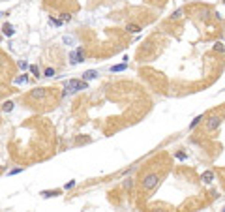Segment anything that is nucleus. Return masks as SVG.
Segmentation results:
<instances>
[{
  "label": "nucleus",
  "instance_id": "nucleus-27",
  "mask_svg": "<svg viewBox=\"0 0 225 212\" xmlns=\"http://www.w3.org/2000/svg\"><path fill=\"white\" fill-rule=\"evenodd\" d=\"M2 66H4V56L0 54V68H2Z\"/></svg>",
  "mask_w": 225,
  "mask_h": 212
},
{
  "label": "nucleus",
  "instance_id": "nucleus-29",
  "mask_svg": "<svg viewBox=\"0 0 225 212\" xmlns=\"http://www.w3.org/2000/svg\"><path fill=\"white\" fill-rule=\"evenodd\" d=\"M223 4H225V0H223Z\"/></svg>",
  "mask_w": 225,
  "mask_h": 212
},
{
  "label": "nucleus",
  "instance_id": "nucleus-23",
  "mask_svg": "<svg viewBox=\"0 0 225 212\" xmlns=\"http://www.w3.org/2000/svg\"><path fill=\"white\" fill-rule=\"evenodd\" d=\"M73 186H75V180H72V182H68V184L64 186V190H72Z\"/></svg>",
  "mask_w": 225,
  "mask_h": 212
},
{
  "label": "nucleus",
  "instance_id": "nucleus-11",
  "mask_svg": "<svg viewBox=\"0 0 225 212\" xmlns=\"http://www.w3.org/2000/svg\"><path fill=\"white\" fill-rule=\"evenodd\" d=\"M128 68V62H122V64H116V66H111V72H124Z\"/></svg>",
  "mask_w": 225,
  "mask_h": 212
},
{
  "label": "nucleus",
  "instance_id": "nucleus-4",
  "mask_svg": "<svg viewBox=\"0 0 225 212\" xmlns=\"http://www.w3.org/2000/svg\"><path fill=\"white\" fill-rule=\"evenodd\" d=\"M84 60V49L83 47H77L75 51L69 53V62L72 64H77V62H83Z\"/></svg>",
  "mask_w": 225,
  "mask_h": 212
},
{
  "label": "nucleus",
  "instance_id": "nucleus-24",
  "mask_svg": "<svg viewBox=\"0 0 225 212\" xmlns=\"http://www.w3.org/2000/svg\"><path fill=\"white\" fill-rule=\"evenodd\" d=\"M62 21H72V15L69 13H62Z\"/></svg>",
  "mask_w": 225,
  "mask_h": 212
},
{
  "label": "nucleus",
  "instance_id": "nucleus-2",
  "mask_svg": "<svg viewBox=\"0 0 225 212\" xmlns=\"http://www.w3.org/2000/svg\"><path fill=\"white\" fill-rule=\"evenodd\" d=\"M88 88V83L86 81H79V79H69L66 83V90H69V92H77V90H86Z\"/></svg>",
  "mask_w": 225,
  "mask_h": 212
},
{
  "label": "nucleus",
  "instance_id": "nucleus-22",
  "mask_svg": "<svg viewBox=\"0 0 225 212\" xmlns=\"http://www.w3.org/2000/svg\"><path fill=\"white\" fill-rule=\"evenodd\" d=\"M64 43H66V45L73 43V38H72V36H66V38H64Z\"/></svg>",
  "mask_w": 225,
  "mask_h": 212
},
{
  "label": "nucleus",
  "instance_id": "nucleus-16",
  "mask_svg": "<svg viewBox=\"0 0 225 212\" xmlns=\"http://www.w3.org/2000/svg\"><path fill=\"white\" fill-rule=\"evenodd\" d=\"M49 25H53V26H60L62 25V19H49Z\"/></svg>",
  "mask_w": 225,
  "mask_h": 212
},
{
  "label": "nucleus",
  "instance_id": "nucleus-3",
  "mask_svg": "<svg viewBox=\"0 0 225 212\" xmlns=\"http://www.w3.org/2000/svg\"><path fill=\"white\" fill-rule=\"evenodd\" d=\"M49 92H51L49 88H34L32 92H30V98H32V100H38V102H43L45 98L49 96Z\"/></svg>",
  "mask_w": 225,
  "mask_h": 212
},
{
  "label": "nucleus",
  "instance_id": "nucleus-14",
  "mask_svg": "<svg viewBox=\"0 0 225 212\" xmlns=\"http://www.w3.org/2000/svg\"><path fill=\"white\" fill-rule=\"evenodd\" d=\"M223 49H225V45L221 43V41H216V43H214V51H218V53H221Z\"/></svg>",
  "mask_w": 225,
  "mask_h": 212
},
{
  "label": "nucleus",
  "instance_id": "nucleus-25",
  "mask_svg": "<svg viewBox=\"0 0 225 212\" xmlns=\"http://www.w3.org/2000/svg\"><path fill=\"white\" fill-rule=\"evenodd\" d=\"M177 158H178V160H186L188 156H186V154H184V152H177Z\"/></svg>",
  "mask_w": 225,
  "mask_h": 212
},
{
  "label": "nucleus",
  "instance_id": "nucleus-8",
  "mask_svg": "<svg viewBox=\"0 0 225 212\" xmlns=\"http://www.w3.org/2000/svg\"><path fill=\"white\" fill-rule=\"evenodd\" d=\"M96 77H98V72H96V69H88V72H84V73H83V79H84V81L96 79Z\"/></svg>",
  "mask_w": 225,
  "mask_h": 212
},
{
  "label": "nucleus",
  "instance_id": "nucleus-21",
  "mask_svg": "<svg viewBox=\"0 0 225 212\" xmlns=\"http://www.w3.org/2000/svg\"><path fill=\"white\" fill-rule=\"evenodd\" d=\"M19 68H21V69H26V68H30V66H28L25 60H21V62H19Z\"/></svg>",
  "mask_w": 225,
  "mask_h": 212
},
{
  "label": "nucleus",
  "instance_id": "nucleus-1",
  "mask_svg": "<svg viewBox=\"0 0 225 212\" xmlns=\"http://www.w3.org/2000/svg\"><path fill=\"white\" fill-rule=\"evenodd\" d=\"M159 182V175L158 173H148L143 176V180H141V190H145V192H150L158 186Z\"/></svg>",
  "mask_w": 225,
  "mask_h": 212
},
{
  "label": "nucleus",
  "instance_id": "nucleus-7",
  "mask_svg": "<svg viewBox=\"0 0 225 212\" xmlns=\"http://www.w3.org/2000/svg\"><path fill=\"white\" fill-rule=\"evenodd\" d=\"M201 178H203V182H205V184H212V180H214V173H212V171H205Z\"/></svg>",
  "mask_w": 225,
  "mask_h": 212
},
{
  "label": "nucleus",
  "instance_id": "nucleus-6",
  "mask_svg": "<svg viewBox=\"0 0 225 212\" xmlns=\"http://www.w3.org/2000/svg\"><path fill=\"white\" fill-rule=\"evenodd\" d=\"M203 120H205V115H199V116H195V118L191 120V122H189V126H188V130H195L197 126H199V124L203 122Z\"/></svg>",
  "mask_w": 225,
  "mask_h": 212
},
{
  "label": "nucleus",
  "instance_id": "nucleus-17",
  "mask_svg": "<svg viewBox=\"0 0 225 212\" xmlns=\"http://www.w3.org/2000/svg\"><path fill=\"white\" fill-rule=\"evenodd\" d=\"M26 79H28V77H26V75L23 73V75H19L17 79H15V83H17V84H21V83H26Z\"/></svg>",
  "mask_w": 225,
  "mask_h": 212
},
{
  "label": "nucleus",
  "instance_id": "nucleus-15",
  "mask_svg": "<svg viewBox=\"0 0 225 212\" xmlns=\"http://www.w3.org/2000/svg\"><path fill=\"white\" fill-rule=\"evenodd\" d=\"M182 13H184V11H182V10H177V11H174L173 15H171V19H173V21H178V19L182 17Z\"/></svg>",
  "mask_w": 225,
  "mask_h": 212
},
{
  "label": "nucleus",
  "instance_id": "nucleus-5",
  "mask_svg": "<svg viewBox=\"0 0 225 212\" xmlns=\"http://www.w3.org/2000/svg\"><path fill=\"white\" fill-rule=\"evenodd\" d=\"M220 124H221V116H220V115H212V116L206 120V130H208V131H214V130L220 128Z\"/></svg>",
  "mask_w": 225,
  "mask_h": 212
},
{
  "label": "nucleus",
  "instance_id": "nucleus-13",
  "mask_svg": "<svg viewBox=\"0 0 225 212\" xmlns=\"http://www.w3.org/2000/svg\"><path fill=\"white\" fill-rule=\"evenodd\" d=\"M11 109H13V102H6V103L2 105V111H4V113H10Z\"/></svg>",
  "mask_w": 225,
  "mask_h": 212
},
{
  "label": "nucleus",
  "instance_id": "nucleus-10",
  "mask_svg": "<svg viewBox=\"0 0 225 212\" xmlns=\"http://www.w3.org/2000/svg\"><path fill=\"white\" fill-rule=\"evenodd\" d=\"M2 32H4V36H8V38H10V36H13V32H15V30H13V26H11V25L6 23L4 28H2Z\"/></svg>",
  "mask_w": 225,
  "mask_h": 212
},
{
  "label": "nucleus",
  "instance_id": "nucleus-18",
  "mask_svg": "<svg viewBox=\"0 0 225 212\" xmlns=\"http://www.w3.org/2000/svg\"><path fill=\"white\" fill-rule=\"evenodd\" d=\"M28 69H30V73H32V75H36V77L39 75V69H38V66H30Z\"/></svg>",
  "mask_w": 225,
  "mask_h": 212
},
{
  "label": "nucleus",
  "instance_id": "nucleus-26",
  "mask_svg": "<svg viewBox=\"0 0 225 212\" xmlns=\"http://www.w3.org/2000/svg\"><path fill=\"white\" fill-rule=\"evenodd\" d=\"M21 171H23L21 167H19V169H13V171H10V175H17V173H21Z\"/></svg>",
  "mask_w": 225,
  "mask_h": 212
},
{
  "label": "nucleus",
  "instance_id": "nucleus-12",
  "mask_svg": "<svg viewBox=\"0 0 225 212\" xmlns=\"http://www.w3.org/2000/svg\"><path fill=\"white\" fill-rule=\"evenodd\" d=\"M43 197H54V195H60V190H53V192H41Z\"/></svg>",
  "mask_w": 225,
  "mask_h": 212
},
{
  "label": "nucleus",
  "instance_id": "nucleus-9",
  "mask_svg": "<svg viewBox=\"0 0 225 212\" xmlns=\"http://www.w3.org/2000/svg\"><path fill=\"white\" fill-rule=\"evenodd\" d=\"M126 30H128L130 34H137V32H141L143 28H141L139 25H133V23H130V25H126Z\"/></svg>",
  "mask_w": 225,
  "mask_h": 212
},
{
  "label": "nucleus",
  "instance_id": "nucleus-20",
  "mask_svg": "<svg viewBox=\"0 0 225 212\" xmlns=\"http://www.w3.org/2000/svg\"><path fill=\"white\" fill-rule=\"evenodd\" d=\"M131 186H133V180H131V178H128V180H124V188H128V190H131Z\"/></svg>",
  "mask_w": 225,
  "mask_h": 212
},
{
  "label": "nucleus",
  "instance_id": "nucleus-19",
  "mask_svg": "<svg viewBox=\"0 0 225 212\" xmlns=\"http://www.w3.org/2000/svg\"><path fill=\"white\" fill-rule=\"evenodd\" d=\"M54 73H56V72H54L53 68H47V69H45V77H53Z\"/></svg>",
  "mask_w": 225,
  "mask_h": 212
},
{
  "label": "nucleus",
  "instance_id": "nucleus-28",
  "mask_svg": "<svg viewBox=\"0 0 225 212\" xmlns=\"http://www.w3.org/2000/svg\"><path fill=\"white\" fill-rule=\"evenodd\" d=\"M223 212H225V207H223Z\"/></svg>",
  "mask_w": 225,
  "mask_h": 212
}]
</instances>
